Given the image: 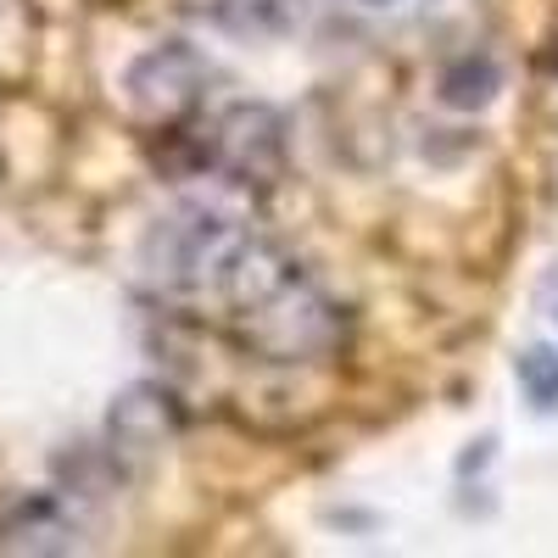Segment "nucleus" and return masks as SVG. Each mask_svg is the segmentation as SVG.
<instances>
[{"mask_svg":"<svg viewBox=\"0 0 558 558\" xmlns=\"http://www.w3.org/2000/svg\"><path fill=\"white\" fill-rule=\"evenodd\" d=\"M497 96V62L492 57H475V51H463L458 62L441 68V101L458 107V112H475Z\"/></svg>","mask_w":558,"mask_h":558,"instance_id":"obj_7","label":"nucleus"},{"mask_svg":"<svg viewBox=\"0 0 558 558\" xmlns=\"http://www.w3.org/2000/svg\"><path fill=\"white\" fill-rule=\"evenodd\" d=\"M514 380H520V391L536 413H553L558 408V347H542V341L525 347L514 357Z\"/></svg>","mask_w":558,"mask_h":558,"instance_id":"obj_8","label":"nucleus"},{"mask_svg":"<svg viewBox=\"0 0 558 558\" xmlns=\"http://www.w3.org/2000/svg\"><path fill=\"white\" fill-rule=\"evenodd\" d=\"M123 89H129V107L146 118V123L173 129V123H184V118L202 107L207 57L196 51L191 39H162V45H151L146 57H134Z\"/></svg>","mask_w":558,"mask_h":558,"instance_id":"obj_3","label":"nucleus"},{"mask_svg":"<svg viewBox=\"0 0 558 558\" xmlns=\"http://www.w3.org/2000/svg\"><path fill=\"white\" fill-rule=\"evenodd\" d=\"M213 17L229 34H274L279 28V0H218Z\"/></svg>","mask_w":558,"mask_h":558,"instance_id":"obj_9","label":"nucleus"},{"mask_svg":"<svg viewBox=\"0 0 558 558\" xmlns=\"http://www.w3.org/2000/svg\"><path fill=\"white\" fill-rule=\"evenodd\" d=\"M347 7H357V12H368V17H402L413 0H347Z\"/></svg>","mask_w":558,"mask_h":558,"instance_id":"obj_10","label":"nucleus"},{"mask_svg":"<svg viewBox=\"0 0 558 558\" xmlns=\"http://www.w3.org/2000/svg\"><path fill=\"white\" fill-rule=\"evenodd\" d=\"M73 547H84V531L57 492L0 497V553H73Z\"/></svg>","mask_w":558,"mask_h":558,"instance_id":"obj_6","label":"nucleus"},{"mask_svg":"<svg viewBox=\"0 0 558 558\" xmlns=\"http://www.w3.org/2000/svg\"><path fill=\"white\" fill-rule=\"evenodd\" d=\"M235 191L184 196L179 207H168L151 223L146 246H140V263H146V279L157 291L218 296L229 307H252L257 296H268L274 286H286L296 274L291 257L263 235L252 207Z\"/></svg>","mask_w":558,"mask_h":558,"instance_id":"obj_1","label":"nucleus"},{"mask_svg":"<svg viewBox=\"0 0 558 558\" xmlns=\"http://www.w3.org/2000/svg\"><path fill=\"white\" fill-rule=\"evenodd\" d=\"M207 151L229 173V184H241V191L274 184L279 173H286V118H279L268 101H241V107H229L218 118Z\"/></svg>","mask_w":558,"mask_h":558,"instance_id":"obj_4","label":"nucleus"},{"mask_svg":"<svg viewBox=\"0 0 558 558\" xmlns=\"http://www.w3.org/2000/svg\"><path fill=\"white\" fill-rule=\"evenodd\" d=\"M235 336L252 357L268 363H313L324 352H336L341 341V313L330 296H318L302 274H291L286 286H274L252 307H235Z\"/></svg>","mask_w":558,"mask_h":558,"instance_id":"obj_2","label":"nucleus"},{"mask_svg":"<svg viewBox=\"0 0 558 558\" xmlns=\"http://www.w3.org/2000/svg\"><path fill=\"white\" fill-rule=\"evenodd\" d=\"M184 425V408L173 391L151 386V380H140L129 386L112 413H107V458H112V470L123 475H140V470H151V463L162 458V447L179 436Z\"/></svg>","mask_w":558,"mask_h":558,"instance_id":"obj_5","label":"nucleus"}]
</instances>
